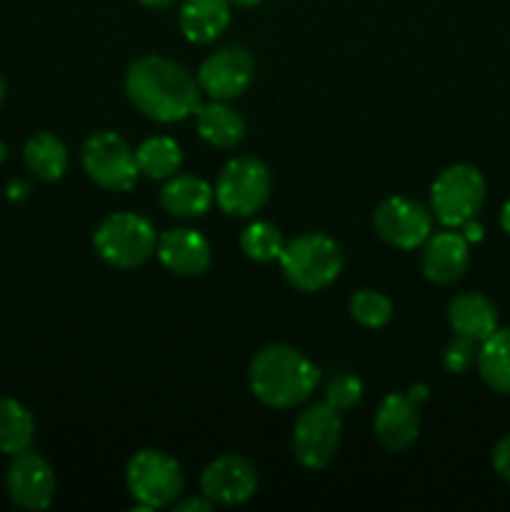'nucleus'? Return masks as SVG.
<instances>
[{
    "instance_id": "nucleus-1",
    "label": "nucleus",
    "mask_w": 510,
    "mask_h": 512,
    "mask_svg": "<svg viewBox=\"0 0 510 512\" xmlns=\"http://www.w3.org/2000/svg\"><path fill=\"white\" fill-rule=\"evenodd\" d=\"M125 95L155 123H180L200 105V85L188 70L163 55H143L125 73Z\"/></svg>"
},
{
    "instance_id": "nucleus-2",
    "label": "nucleus",
    "mask_w": 510,
    "mask_h": 512,
    "mask_svg": "<svg viewBox=\"0 0 510 512\" xmlns=\"http://www.w3.org/2000/svg\"><path fill=\"white\" fill-rule=\"evenodd\" d=\"M250 390L268 408L288 410L305 403L318 385V368L290 345H265L250 363Z\"/></svg>"
},
{
    "instance_id": "nucleus-3",
    "label": "nucleus",
    "mask_w": 510,
    "mask_h": 512,
    "mask_svg": "<svg viewBox=\"0 0 510 512\" xmlns=\"http://www.w3.org/2000/svg\"><path fill=\"white\" fill-rule=\"evenodd\" d=\"M285 280L303 293H318L338 280L343 250L323 233H305L285 243L278 258Z\"/></svg>"
},
{
    "instance_id": "nucleus-4",
    "label": "nucleus",
    "mask_w": 510,
    "mask_h": 512,
    "mask_svg": "<svg viewBox=\"0 0 510 512\" xmlns=\"http://www.w3.org/2000/svg\"><path fill=\"white\" fill-rule=\"evenodd\" d=\"M93 245L100 258L118 270H133L155 255L158 235L138 213H113L95 228Z\"/></svg>"
},
{
    "instance_id": "nucleus-5",
    "label": "nucleus",
    "mask_w": 510,
    "mask_h": 512,
    "mask_svg": "<svg viewBox=\"0 0 510 512\" xmlns=\"http://www.w3.org/2000/svg\"><path fill=\"white\" fill-rule=\"evenodd\" d=\"M485 193H488V185H485L483 173L475 165L455 163L435 178L430 188V213L445 228H460L468 220L478 218Z\"/></svg>"
},
{
    "instance_id": "nucleus-6",
    "label": "nucleus",
    "mask_w": 510,
    "mask_h": 512,
    "mask_svg": "<svg viewBox=\"0 0 510 512\" xmlns=\"http://www.w3.org/2000/svg\"><path fill=\"white\" fill-rule=\"evenodd\" d=\"M125 485L138 510L168 508L183 493V470L178 460L163 450H140L125 468Z\"/></svg>"
},
{
    "instance_id": "nucleus-7",
    "label": "nucleus",
    "mask_w": 510,
    "mask_h": 512,
    "mask_svg": "<svg viewBox=\"0 0 510 512\" xmlns=\"http://www.w3.org/2000/svg\"><path fill=\"white\" fill-rule=\"evenodd\" d=\"M270 198V170L258 158L230 160L215 183V203L223 213L235 218H250Z\"/></svg>"
},
{
    "instance_id": "nucleus-8",
    "label": "nucleus",
    "mask_w": 510,
    "mask_h": 512,
    "mask_svg": "<svg viewBox=\"0 0 510 512\" xmlns=\"http://www.w3.org/2000/svg\"><path fill=\"white\" fill-rule=\"evenodd\" d=\"M83 170L95 185L105 190H130L140 170L135 163V150L113 130H100L90 135L83 145Z\"/></svg>"
},
{
    "instance_id": "nucleus-9",
    "label": "nucleus",
    "mask_w": 510,
    "mask_h": 512,
    "mask_svg": "<svg viewBox=\"0 0 510 512\" xmlns=\"http://www.w3.org/2000/svg\"><path fill=\"white\" fill-rule=\"evenodd\" d=\"M343 420L328 403H315L298 415L293 425V455L303 468L323 470L335 458Z\"/></svg>"
},
{
    "instance_id": "nucleus-10",
    "label": "nucleus",
    "mask_w": 510,
    "mask_h": 512,
    "mask_svg": "<svg viewBox=\"0 0 510 512\" xmlns=\"http://www.w3.org/2000/svg\"><path fill=\"white\" fill-rule=\"evenodd\" d=\"M255 75V60L243 45H225L215 50L200 63L198 80L200 93L210 100H233L240 98L250 88Z\"/></svg>"
},
{
    "instance_id": "nucleus-11",
    "label": "nucleus",
    "mask_w": 510,
    "mask_h": 512,
    "mask_svg": "<svg viewBox=\"0 0 510 512\" xmlns=\"http://www.w3.org/2000/svg\"><path fill=\"white\" fill-rule=\"evenodd\" d=\"M375 233L388 245L400 250H415L433 235V213L415 200L393 195L375 208Z\"/></svg>"
},
{
    "instance_id": "nucleus-12",
    "label": "nucleus",
    "mask_w": 510,
    "mask_h": 512,
    "mask_svg": "<svg viewBox=\"0 0 510 512\" xmlns=\"http://www.w3.org/2000/svg\"><path fill=\"white\" fill-rule=\"evenodd\" d=\"M5 485H8V495L15 508L28 512L48 510L55 500V490H58L50 463L30 448L13 455Z\"/></svg>"
},
{
    "instance_id": "nucleus-13",
    "label": "nucleus",
    "mask_w": 510,
    "mask_h": 512,
    "mask_svg": "<svg viewBox=\"0 0 510 512\" xmlns=\"http://www.w3.org/2000/svg\"><path fill=\"white\" fill-rule=\"evenodd\" d=\"M258 490V473L240 455H220L200 475V493L213 505H243Z\"/></svg>"
},
{
    "instance_id": "nucleus-14",
    "label": "nucleus",
    "mask_w": 510,
    "mask_h": 512,
    "mask_svg": "<svg viewBox=\"0 0 510 512\" xmlns=\"http://www.w3.org/2000/svg\"><path fill=\"white\" fill-rule=\"evenodd\" d=\"M375 438L380 440L390 453H403L418 440L420 433V415L418 403L408 393H390L385 395L383 403L378 405V413L373 420Z\"/></svg>"
},
{
    "instance_id": "nucleus-15",
    "label": "nucleus",
    "mask_w": 510,
    "mask_h": 512,
    "mask_svg": "<svg viewBox=\"0 0 510 512\" xmlns=\"http://www.w3.org/2000/svg\"><path fill=\"white\" fill-rule=\"evenodd\" d=\"M155 255L170 273L180 275V278L203 275L208 270L210 258H213L208 240L198 230L190 228H173L158 235Z\"/></svg>"
},
{
    "instance_id": "nucleus-16",
    "label": "nucleus",
    "mask_w": 510,
    "mask_h": 512,
    "mask_svg": "<svg viewBox=\"0 0 510 512\" xmlns=\"http://www.w3.org/2000/svg\"><path fill=\"white\" fill-rule=\"evenodd\" d=\"M468 240L455 230L435 233L425 240L423 250V273L435 285H453L463 278L470 263Z\"/></svg>"
},
{
    "instance_id": "nucleus-17",
    "label": "nucleus",
    "mask_w": 510,
    "mask_h": 512,
    "mask_svg": "<svg viewBox=\"0 0 510 512\" xmlns=\"http://www.w3.org/2000/svg\"><path fill=\"white\" fill-rule=\"evenodd\" d=\"M448 323L455 335L483 343L498 330V310L483 293H460L450 300Z\"/></svg>"
},
{
    "instance_id": "nucleus-18",
    "label": "nucleus",
    "mask_w": 510,
    "mask_h": 512,
    "mask_svg": "<svg viewBox=\"0 0 510 512\" xmlns=\"http://www.w3.org/2000/svg\"><path fill=\"white\" fill-rule=\"evenodd\" d=\"M230 23V0H183L178 10L180 33L190 43L208 45L225 33Z\"/></svg>"
},
{
    "instance_id": "nucleus-19",
    "label": "nucleus",
    "mask_w": 510,
    "mask_h": 512,
    "mask_svg": "<svg viewBox=\"0 0 510 512\" xmlns=\"http://www.w3.org/2000/svg\"><path fill=\"white\" fill-rule=\"evenodd\" d=\"M195 128L205 143L215 148H235L245 138V120L228 100H208L195 108Z\"/></svg>"
},
{
    "instance_id": "nucleus-20",
    "label": "nucleus",
    "mask_w": 510,
    "mask_h": 512,
    "mask_svg": "<svg viewBox=\"0 0 510 512\" xmlns=\"http://www.w3.org/2000/svg\"><path fill=\"white\" fill-rule=\"evenodd\" d=\"M215 203V190L195 175H173L160 190V205L175 218H200Z\"/></svg>"
},
{
    "instance_id": "nucleus-21",
    "label": "nucleus",
    "mask_w": 510,
    "mask_h": 512,
    "mask_svg": "<svg viewBox=\"0 0 510 512\" xmlns=\"http://www.w3.org/2000/svg\"><path fill=\"white\" fill-rule=\"evenodd\" d=\"M23 158L30 173L45 183H55L68 170V148L58 135L48 133V130H40L25 143Z\"/></svg>"
},
{
    "instance_id": "nucleus-22",
    "label": "nucleus",
    "mask_w": 510,
    "mask_h": 512,
    "mask_svg": "<svg viewBox=\"0 0 510 512\" xmlns=\"http://www.w3.org/2000/svg\"><path fill=\"white\" fill-rule=\"evenodd\" d=\"M478 373L490 390L510 395V328L495 330L478 348Z\"/></svg>"
},
{
    "instance_id": "nucleus-23",
    "label": "nucleus",
    "mask_w": 510,
    "mask_h": 512,
    "mask_svg": "<svg viewBox=\"0 0 510 512\" xmlns=\"http://www.w3.org/2000/svg\"><path fill=\"white\" fill-rule=\"evenodd\" d=\"M35 420L15 398L0 395V453L18 455L33 445Z\"/></svg>"
},
{
    "instance_id": "nucleus-24",
    "label": "nucleus",
    "mask_w": 510,
    "mask_h": 512,
    "mask_svg": "<svg viewBox=\"0 0 510 512\" xmlns=\"http://www.w3.org/2000/svg\"><path fill=\"white\" fill-rule=\"evenodd\" d=\"M135 163H138L140 175L150 180H168L183 165V150L168 135H155L140 143L135 150Z\"/></svg>"
},
{
    "instance_id": "nucleus-25",
    "label": "nucleus",
    "mask_w": 510,
    "mask_h": 512,
    "mask_svg": "<svg viewBox=\"0 0 510 512\" xmlns=\"http://www.w3.org/2000/svg\"><path fill=\"white\" fill-rule=\"evenodd\" d=\"M285 248L283 233L268 220H255L240 235V250L255 263H273Z\"/></svg>"
},
{
    "instance_id": "nucleus-26",
    "label": "nucleus",
    "mask_w": 510,
    "mask_h": 512,
    "mask_svg": "<svg viewBox=\"0 0 510 512\" xmlns=\"http://www.w3.org/2000/svg\"><path fill=\"white\" fill-rule=\"evenodd\" d=\"M350 315L363 328H383L393 318V303L378 290L363 288L350 298Z\"/></svg>"
},
{
    "instance_id": "nucleus-27",
    "label": "nucleus",
    "mask_w": 510,
    "mask_h": 512,
    "mask_svg": "<svg viewBox=\"0 0 510 512\" xmlns=\"http://www.w3.org/2000/svg\"><path fill=\"white\" fill-rule=\"evenodd\" d=\"M363 398V383H360L355 375H338L328 383V390H325V403L330 408H335L338 413H348Z\"/></svg>"
},
{
    "instance_id": "nucleus-28",
    "label": "nucleus",
    "mask_w": 510,
    "mask_h": 512,
    "mask_svg": "<svg viewBox=\"0 0 510 512\" xmlns=\"http://www.w3.org/2000/svg\"><path fill=\"white\" fill-rule=\"evenodd\" d=\"M478 348L480 343H475V340L463 338V335H455L443 353V365L448 368V373L460 375L465 373V370L473 368L475 360H478Z\"/></svg>"
},
{
    "instance_id": "nucleus-29",
    "label": "nucleus",
    "mask_w": 510,
    "mask_h": 512,
    "mask_svg": "<svg viewBox=\"0 0 510 512\" xmlns=\"http://www.w3.org/2000/svg\"><path fill=\"white\" fill-rule=\"evenodd\" d=\"M493 468L510 485V435L500 438L493 448Z\"/></svg>"
},
{
    "instance_id": "nucleus-30",
    "label": "nucleus",
    "mask_w": 510,
    "mask_h": 512,
    "mask_svg": "<svg viewBox=\"0 0 510 512\" xmlns=\"http://www.w3.org/2000/svg\"><path fill=\"white\" fill-rule=\"evenodd\" d=\"M213 508V503H210L208 498H188V500H175L173 503V510L178 512H208Z\"/></svg>"
},
{
    "instance_id": "nucleus-31",
    "label": "nucleus",
    "mask_w": 510,
    "mask_h": 512,
    "mask_svg": "<svg viewBox=\"0 0 510 512\" xmlns=\"http://www.w3.org/2000/svg\"><path fill=\"white\" fill-rule=\"evenodd\" d=\"M460 230H463V233H460V235H463V238L468 240V243H475V240L483 238V225H480L475 218L468 220V223L460 225Z\"/></svg>"
},
{
    "instance_id": "nucleus-32",
    "label": "nucleus",
    "mask_w": 510,
    "mask_h": 512,
    "mask_svg": "<svg viewBox=\"0 0 510 512\" xmlns=\"http://www.w3.org/2000/svg\"><path fill=\"white\" fill-rule=\"evenodd\" d=\"M8 195L13 200L25 198V195H28V185H25L23 180H13V183H10V188H8Z\"/></svg>"
},
{
    "instance_id": "nucleus-33",
    "label": "nucleus",
    "mask_w": 510,
    "mask_h": 512,
    "mask_svg": "<svg viewBox=\"0 0 510 512\" xmlns=\"http://www.w3.org/2000/svg\"><path fill=\"white\" fill-rule=\"evenodd\" d=\"M138 3H143L145 8H153V10H165V8H170V5H173L175 0H138Z\"/></svg>"
},
{
    "instance_id": "nucleus-34",
    "label": "nucleus",
    "mask_w": 510,
    "mask_h": 512,
    "mask_svg": "<svg viewBox=\"0 0 510 512\" xmlns=\"http://www.w3.org/2000/svg\"><path fill=\"white\" fill-rule=\"evenodd\" d=\"M408 395L415 400V403H420V400L428 398V388H425V385H413V388L408 390Z\"/></svg>"
},
{
    "instance_id": "nucleus-35",
    "label": "nucleus",
    "mask_w": 510,
    "mask_h": 512,
    "mask_svg": "<svg viewBox=\"0 0 510 512\" xmlns=\"http://www.w3.org/2000/svg\"><path fill=\"white\" fill-rule=\"evenodd\" d=\"M500 225H503L505 233L510 235V200L503 205V210H500Z\"/></svg>"
},
{
    "instance_id": "nucleus-36",
    "label": "nucleus",
    "mask_w": 510,
    "mask_h": 512,
    "mask_svg": "<svg viewBox=\"0 0 510 512\" xmlns=\"http://www.w3.org/2000/svg\"><path fill=\"white\" fill-rule=\"evenodd\" d=\"M263 0H230V5H238V8H255V5H260Z\"/></svg>"
},
{
    "instance_id": "nucleus-37",
    "label": "nucleus",
    "mask_w": 510,
    "mask_h": 512,
    "mask_svg": "<svg viewBox=\"0 0 510 512\" xmlns=\"http://www.w3.org/2000/svg\"><path fill=\"white\" fill-rule=\"evenodd\" d=\"M5 90H8V85H5L3 73H0V105H3V100H5Z\"/></svg>"
},
{
    "instance_id": "nucleus-38",
    "label": "nucleus",
    "mask_w": 510,
    "mask_h": 512,
    "mask_svg": "<svg viewBox=\"0 0 510 512\" xmlns=\"http://www.w3.org/2000/svg\"><path fill=\"white\" fill-rule=\"evenodd\" d=\"M5 155H8V148H5V143H3V140H0V163H3V160H5Z\"/></svg>"
}]
</instances>
